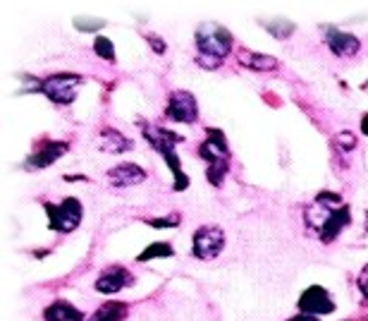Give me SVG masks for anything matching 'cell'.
I'll list each match as a JSON object with an SVG mask.
<instances>
[{
    "instance_id": "obj_1",
    "label": "cell",
    "mask_w": 368,
    "mask_h": 321,
    "mask_svg": "<svg viewBox=\"0 0 368 321\" xmlns=\"http://www.w3.org/2000/svg\"><path fill=\"white\" fill-rule=\"evenodd\" d=\"M306 225L311 228L320 242H335L337 235L352 223V209L344 204V199L337 192H318L311 207L304 211Z\"/></svg>"
},
{
    "instance_id": "obj_2",
    "label": "cell",
    "mask_w": 368,
    "mask_h": 321,
    "mask_svg": "<svg viewBox=\"0 0 368 321\" xmlns=\"http://www.w3.org/2000/svg\"><path fill=\"white\" fill-rule=\"evenodd\" d=\"M196 65L203 70H218L223 67L225 58L235 48V39L218 22H203L196 27Z\"/></svg>"
},
{
    "instance_id": "obj_3",
    "label": "cell",
    "mask_w": 368,
    "mask_h": 321,
    "mask_svg": "<svg viewBox=\"0 0 368 321\" xmlns=\"http://www.w3.org/2000/svg\"><path fill=\"white\" fill-rule=\"evenodd\" d=\"M43 209L48 214V228L53 232H62V235L77 230L81 218H84V207L77 197H65L57 204L43 202Z\"/></svg>"
},
{
    "instance_id": "obj_4",
    "label": "cell",
    "mask_w": 368,
    "mask_h": 321,
    "mask_svg": "<svg viewBox=\"0 0 368 321\" xmlns=\"http://www.w3.org/2000/svg\"><path fill=\"white\" fill-rule=\"evenodd\" d=\"M81 86H84V77L72 72H57L39 81L41 94L48 96L55 106H69V103H74Z\"/></svg>"
},
{
    "instance_id": "obj_5",
    "label": "cell",
    "mask_w": 368,
    "mask_h": 321,
    "mask_svg": "<svg viewBox=\"0 0 368 321\" xmlns=\"http://www.w3.org/2000/svg\"><path fill=\"white\" fill-rule=\"evenodd\" d=\"M225 247V232L220 225H201L191 235V254L198 261L215 259Z\"/></svg>"
},
{
    "instance_id": "obj_6",
    "label": "cell",
    "mask_w": 368,
    "mask_h": 321,
    "mask_svg": "<svg viewBox=\"0 0 368 321\" xmlns=\"http://www.w3.org/2000/svg\"><path fill=\"white\" fill-rule=\"evenodd\" d=\"M139 127H142V134L144 139L149 142V147L158 151L161 156H168V154H175V149H177V144L184 142L182 134H177L175 130H168V127L158 125V122H146V120H139L137 122Z\"/></svg>"
},
{
    "instance_id": "obj_7",
    "label": "cell",
    "mask_w": 368,
    "mask_h": 321,
    "mask_svg": "<svg viewBox=\"0 0 368 321\" xmlns=\"http://www.w3.org/2000/svg\"><path fill=\"white\" fill-rule=\"evenodd\" d=\"M69 149L67 142L62 139H41V142L34 144L32 154L27 156L25 168L29 171H41V168H50L60 156H65Z\"/></svg>"
},
{
    "instance_id": "obj_8",
    "label": "cell",
    "mask_w": 368,
    "mask_h": 321,
    "mask_svg": "<svg viewBox=\"0 0 368 321\" xmlns=\"http://www.w3.org/2000/svg\"><path fill=\"white\" fill-rule=\"evenodd\" d=\"M165 118L170 122H182V125H194L198 120V103L196 96L189 94L184 89L172 91L170 98H168L165 106Z\"/></svg>"
},
{
    "instance_id": "obj_9",
    "label": "cell",
    "mask_w": 368,
    "mask_h": 321,
    "mask_svg": "<svg viewBox=\"0 0 368 321\" xmlns=\"http://www.w3.org/2000/svg\"><path fill=\"white\" fill-rule=\"evenodd\" d=\"M198 156L206 161V168L208 166H230V147H227L223 130L208 127L206 139H203L201 147H198Z\"/></svg>"
},
{
    "instance_id": "obj_10",
    "label": "cell",
    "mask_w": 368,
    "mask_h": 321,
    "mask_svg": "<svg viewBox=\"0 0 368 321\" xmlns=\"http://www.w3.org/2000/svg\"><path fill=\"white\" fill-rule=\"evenodd\" d=\"M297 309H299L301 314L325 317V314L335 312L337 307H335V300H332V295L323 288V285H311V288H306L301 293L299 302H297Z\"/></svg>"
},
{
    "instance_id": "obj_11",
    "label": "cell",
    "mask_w": 368,
    "mask_h": 321,
    "mask_svg": "<svg viewBox=\"0 0 368 321\" xmlns=\"http://www.w3.org/2000/svg\"><path fill=\"white\" fill-rule=\"evenodd\" d=\"M132 283H134V276H132L130 268L113 264V266L103 268L101 276H98L96 283H93V288H96V293H101V295H118L125 288H130Z\"/></svg>"
},
{
    "instance_id": "obj_12",
    "label": "cell",
    "mask_w": 368,
    "mask_h": 321,
    "mask_svg": "<svg viewBox=\"0 0 368 321\" xmlns=\"http://www.w3.org/2000/svg\"><path fill=\"white\" fill-rule=\"evenodd\" d=\"M323 39L328 44V48L335 53L337 58H354L361 51V41L349 32H342L337 27L325 25L323 27Z\"/></svg>"
},
{
    "instance_id": "obj_13",
    "label": "cell",
    "mask_w": 368,
    "mask_h": 321,
    "mask_svg": "<svg viewBox=\"0 0 368 321\" xmlns=\"http://www.w3.org/2000/svg\"><path fill=\"white\" fill-rule=\"evenodd\" d=\"M108 183L113 185V188H134V185H142L146 183V171L139 163H118V166H113L108 171Z\"/></svg>"
},
{
    "instance_id": "obj_14",
    "label": "cell",
    "mask_w": 368,
    "mask_h": 321,
    "mask_svg": "<svg viewBox=\"0 0 368 321\" xmlns=\"http://www.w3.org/2000/svg\"><path fill=\"white\" fill-rule=\"evenodd\" d=\"M96 147L105 151V154H125V151L134 149V142L130 137H125L120 130H113V127H103L101 134L96 139Z\"/></svg>"
},
{
    "instance_id": "obj_15",
    "label": "cell",
    "mask_w": 368,
    "mask_h": 321,
    "mask_svg": "<svg viewBox=\"0 0 368 321\" xmlns=\"http://www.w3.org/2000/svg\"><path fill=\"white\" fill-rule=\"evenodd\" d=\"M237 60H239V65L242 67L254 70V72H273V70H278V65H280L278 58L254 53V51H249V48H239Z\"/></svg>"
},
{
    "instance_id": "obj_16",
    "label": "cell",
    "mask_w": 368,
    "mask_h": 321,
    "mask_svg": "<svg viewBox=\"0 0 368 321\" xmlns=\"http://www.w3.org/2000/svg\"><path fill=\"white\" fill-rule=\"evenodd\" d=\"M43 321H86L84 314L67 300H55L43 309Z\"/></svg>"
},
{
    "instance_id": "obj_17",
    "label": "cell",
    "mask_w": 368,
    "mask_h": 321,
    "mask_svg": "<svg viewBox=\"0 0 368 321\" xmlns=\"http://www.w3.org/2000/svg\"><path fill=\"white\" fill-rule=\"evenodd\" d=\"M127 314V305L125 302H105V305H101L96 309V312L91 314L89 321H122Z\"/></svg>"
},
{
    "instance_id": "obj_18",
    "label": "cell",
    "mask_w": 368,
    "mask_h": 321,
    "mask_svg": "<svg viewBox=\"0 0 368 321\" xmlns=\"http://www.w3.org/2000/svg\"><path fill=\"white\" fill-rule=\"evenodd\" d=\"M263 29H266L268 34H273L275 39L280 41H285V39H289L292 34H294V29L297 25L294 22H289V20H282V17H278V20H268V22H261Z\"/></svg>"
},
{
    "instance_id": "obj_19",
    "label": "cell",
    "mask_w": 368,
    "mask_h": 321,
    "mask_svg": "<svg viewBox=\"0 0 368 321\" xmlns=\"http://www.w3.org/2000/svg\"><path fill=\"white\" fill-rule=\"evenodd\" d=\"M175 256V249L170 242H151L142 254L137 256V261H151V259H170Z\"/></svg>"
},
{
    "instance_id": "obj_20",
    "label": "cell",
    "mask_w": 368,
    "mask_h": 321,
    "mask_svg": "<svg viewBox=\"0 0 368 321\" xmlns=\"http://www.w3.org/2000/svg\"><path fill=\"white\" fill-rule=\"evenodd\" d=\"M332 144H335V149L340 151V154H352V151H356V147H359V139H356L354 132L344 130L340 134H335V139H332Z\"/></svg>"
},
{
    "instance_id": "obj_21",
    "label": "cell",
    "mask_w": 368,
    "mask_h": 321,
    "mask_svg": "<svg viewBox=\"0 0 368 321\" xmlns=\"http://www.w3.org/2000/svg\"><path fill=\"white\" fill-rule=\"evenodd\" d=\"M93 51H96V55L101 58V60L115 63V46H113V41L110 39L96 37V41H93Z\"/></svg>"
},
{
    "instance_id": "obj_22",
    "label": "cell",
    "mask_w": 368,
    "mask_h": 321,
    "mask_svg": "<svg viewBox=\"0 0 368 321\" xmlns=\"http://www.w3.org/2000/svg\"><path fill=\"white\" fill-rule=\"evenodd\" d=\"M144 223L151 225V228H179V225H182V216H179V214H172V216H163V218H154V216H146Z\"/></svg>"
},
{
    "instance_id": "obj_23",
    "label": "cell",
    "mask_w": 368,
    "mask_h": 321,
    "mask_svg": "<svg viewBox=\"0 0 368 321\" xmlns=\"http://www.w3.org/2000/svg\"><path fill=\"white\" fill-rule=\"evenodd\" d=\"M74 27L79 32H98L105 27V20H96V17H74Z\"/></svg>"
},
{
    "instance_id": "obj_24",
    "label": "cell",
    "mask_w": 368,
    "mask_h": 321,
    "mask_svg": "<svg viewBox=\"0 0 368 321\" xmlns=\"http://www.w3.org/2000/svg\"><path fill=\"white\" fill-rule=\"evenodd\" d=\"M146 41L151 44V51L158 55H163L168 51V46H165V39L163 37H156V34H146Z\"/></svg>"
},
{
    "instance_id": "obj_25",
    "label": "cell",
    "mask_w": 368,
    "mask_h": 321,
    "mask_svg": "<svg viewBox=\"0 0 368 321\" xmlns=\"http://www.w3.org/2000/svg\"><path fill=\"white\" fill-rule=\"evenodd\" d=\"M356 285H359V290H361V295L366 297L368 300V264L361 268V273H359V278H356Z\"/></svg>"
},
{
    "instance_id": "obj_26",
    "label": "cell",
    "mask_w": 368,
    "mask_h": 321,
    "mask_svg": "<svg viewBox=\"0 0 368 321\" xmlns=\"http://www.w3.org/2000/svg\"><path fill=\"white\" fill-rule=\"evenodd\" d=\"M287 321H320V317H313V314H294L292 319H287Z\"/></svg>"
},
{
    "instance_id": "obj_27",
    "label": "cell",
    "mask_w": 368,
    "mask_h": 321,
    "mask_svg": "<svg viewBox=\"0 0 368 321\" xmlns=\"http://www.w3.org/2000/svg\"><path fill=\"white\" fill-rule=\"evenodd\" d=\"M361 132H364L366 137H368V113L364 115V118H361Z\"/></svg>"
},
{
    "instance_id": "obj_28",
    "label": "cell",
    "mask_w": 368,
    "mask_h": 321,
    "mask_svg": "<svg viewBox=\"0 0 368 321\" xmlns=\"http://www.w3.org/2000/svg\"><path fill=\"white\" fill-rule=\"evenodd\" d=\"M366 84H368V81H366Z\"/></svg>"
}]
</instances>
